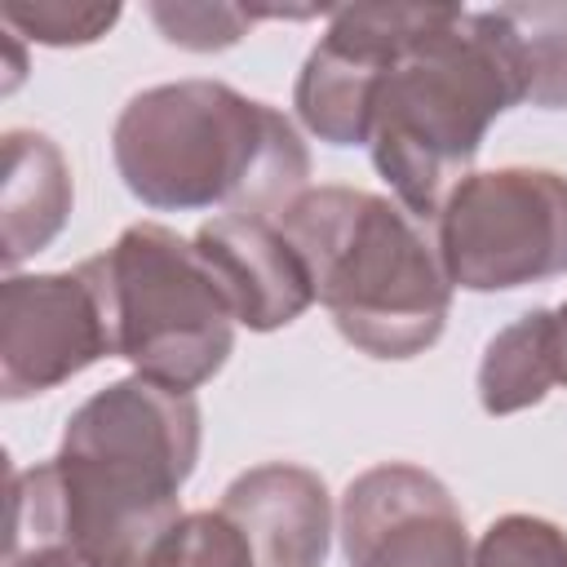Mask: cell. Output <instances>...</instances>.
<instances>
[{"instance_id": "9a60e30c", "label": "cell", "mask_w": 567, "mask_h": 567, "mask_svg": "<svg viewBox=\"0 0 567 567\" xmlns=\"http://www.w3.org/2000/svg\"><path fill=\"white\" fill-rule=\"evenodd\" d=\"M128 567H252V554L239 527L221 509H195L182 514Z\"/></svg>"}, {"instance_id": "30bf717a", "label": "cell", "mask_w": 567, "mask_h": 567, "mask_svg": "<svg viewBox=\"0 0 567 567\" xmlns=\"http://www.w3.org/2000/svg\"><path fill=\"white\" fill-rule=\"evenodd\" d=\"M195 252L226 292L235 323L248 332H275L301 319L315 301V279L297 244L279 221L221 213L195 230Z\"/></svg>"}, {"instance_id": "ba28073f", "label": "cell", "mask_w": 567, "mask_h": 567, "mask_svg": "<svg viewBox=\"0 0 567 567\" xmlns=\"http://www.w3.org/2000/svg\"><path fill=\"white\" fill-rule=\"evenodd\" d=\"M439 4H341L328 9L323 40L306 53L292 106L328 146H368L372 93L390 58L434 22Z\"/></svg>"}, {"instance_id": "4fadbf2b", "label": "cell", "mask_w": 567, "mask_h": 567, "mask_svg": "<svg viewBox=\"0 0 567 567\" xmlns=\"http://www.w3.org/2000/svg\"><path fill=\"white\" fill-rule=\"evenodd\" d=\"M558 385L554 368V310H527L505 323L478 359V403L487 416L536 408Z\"/></svg>"}, {"instance_id": "5bb4252c", "label": "cell", "mask_w": 567, "mask_h": 567, "mask_svg": "<svg viewBox=\"0 0 567 567\" xmlns=\"http://www.w3.org/2000/svg\"><path fill=\"white\" fill-rule=\"evenodd\" d=\"M518 66L523 102L567 111V4H496Z\"/></svg>"}, {"instance_id": "7a4b0ae2", "label": "cell", "mask_w": 567, "mask_h": 567, "mask_svg": "<svg viewBox=\"0 0 567 567\" xmlns=\"http://www.w3.org/2000/svg\"><path fill=\"white\" fill-rule=\"evenodd\" d=\"M111 159L155 213L226 208L279 221L310 190V151L292 120L221 80H173L124 102Z\"/></svg>"}, {"instance_id": "9c48e42d", "label": "cell", "mask_w": 567, "mask_h": 567, "mask_svg": "<svg viewBox=\"0 0 567 567\" xmlns=\"http://www.w3.org/2000/svg\"><path fill=\"white\" fill-rule=\"evenodd\" d=\"M337 532L346 567H474L461 505L412 461L354 474L341 496Z\"/></svg>"}, {"instance_id": "277c9868", "label": "cell", "mask_w": 567, "mask_h": 567, "mask_svg": "<svg viewBox=\"0 0 567 567\" xmlns=\"http://www.w3.org/2000/svg\"><path fill=\"white\" fill-rule=\"evenodd\" d=\"M279 226L310 266L315 301L354 350L416 359L443 337L452 284L403 204L359 186H310Z\"/></svg>"}, {"instance_id": "6da1fadb", "label": "cell", "mask_w": 567, "mask_h": 567, "mask_svg": "<svg viewBox=\"0 0 567 567\" xmlns=\"http://www.w3.org/2000/svg\"><path fill=\"white\" fill-rule=\"evenodd\" d=\"M199 461V403L146 377L89 394L53 461L13 474L9 554H53L80 567H128L182 518Z\"/></svg>"}, {"instance_id": "d6986e66", "label": "cell", "mask_w": 567, "mask_h": 567, "mask_svg": "<svg viewBox=\"0 0 567 567\" xmlns=\"http://www.w3.org/2000/svg\"><path fill=\"white\" fill-rule=\"evenodd\" d=\"M554 368H558V385H567V301L554 306Z\"/></svg>"}, {"instance_id": "7c38bea8", "label": "cell", "mask_w": 567, "mask_h": 567, "mask_svg": "<svg viewBox=\"0 0 567 567\" xmlns=\"http://www.w3.org/2000/svg\"><path fill=\"white\" fill-rule=\"evenodd\" d=\"M75 186L62 146L35 128L4 133V182H0V244L4 266L18 270L44 252L71 221Z\"/></svg>"}, {"instance_id": "8992f818", "label": "cell", "mask_w": 567, "mask_h": 567, "mask_svg": "<svg viewBox=\"0 0 567 567\" xmlns=\"http://www.w3.org/2000/svg\"><path fill=\"white\" fill-rule=\"evenodd\" d=\"M434 248L447 284L465 292L567 275V173L532 164L470 173L439 208Z\"/></svg>"}, {"instance_id": "2e32d148", "label": "cell", "mask_w": 567, "mask_h": 567, "mask_svg": "<svg viewBox=\"0 0 567 567\" xmlns=\"http://www.w3.org/2000/svg\"><path fill=\"white\" fill-rule=\"evenodd\" d=\"M319 9L284 13V9H239V4H146V18L159 35L190 53H217L239 44L257 18H315Z\"/></svg>"}, {"instance_id": "5b68a950", "label": "cell", "mask_w": 567, "mask_h": 567, "mask_svg": "<svg viewBox=\"0 0 567 567\" xmlns=\"http://www.w3.org/2000/svg\"><path fill=\"white\" fill-rule=\"evenodd\" d=\"M80 266L106 301L115 354L137 377L190 394L226 368L235 310L190 239L159 221H137Z\"/></svg>"}, {"instance_id": "ac0fdd59", "label": "cell", "mask_w": 567, "mask_h": 567, "mask_svg": "<svg viewBox=\"0 0 567 567\" xmlns=\"http://www.w3.org/2000/svg\"><path fill=\"white\" fill-rule=\"evenodd\" d=\"M474 567H567V532L540 514H501L478 536Z\"/></svg>"}, {"instance_id": "52a82bcc", "label": "cell", "mask_w": 567, "mask_h": 567, "mask_svg": "<svg viewBox=\"0 0 567 567\" xmlns=\"http://www.w3.org/2000/svg\"><path fill=\"white\" fill-rule=\"evenodd\" d=\"M111 354V315L84 266L0 284V394L9 403L49 394Z\"/></svg>"}, {"instance_id": "ffe728a7", "label": "cell", "mask_w": 567, "mask_h": 567, "mask_svg": "<svg viewBox=\"0 0 567 567\" xmlns=\"http://www.w3.org/2000/svg\"><path fill=\"white\" fill-rule=\"evenodd\" d=\"M4 567H80V563L53 554H4Z\"/></svg>"}, {"instance_id": "3957f363", "label": "cell", "mask_w": 567, "mask_h": 567, "mask_svg": "<svg viewBox=\"0 0 567 567\" xmlns=\"http://www.w3.org/2000/svg\"><path fill=\"white\" fill-rule=\"evenodd\" d=\"M523 102L518 66L496 9L439 4L381 71L368 151L412 217H439L470 177L487 128Z\"/></svg>"}, {"instance_id": "8fae6325", "label": "cell", "mask_w": 567, "mask_h": 567, "mask_svg": "<svg viewBox=\"0 0 567 567\" xmlns=\"http://www.w3.org/2000/svg\"><path fill=\"white\" fill-rule=\"evenodd\" d=\"M248 540L252 567H323L332 545V496L292 461H266L230 478L217 505Z\"/></svg>"}, {"instance_id": "e0dca14e", "label": "cell", "mask_w": 567, "mask_h": 567, "mask_svg": "<svg viewBox=\"0 0 567 567\" xmlns=\"http://www.w3.org/2000/svg\"><path fill=\"white\" fill-rule=\"evenodd\" d=\"M120 4H66V0H35V4H4L0 18L13 35L49 44V49H80L97 44L115 22Z\"/></svg>"}]
</instances>
